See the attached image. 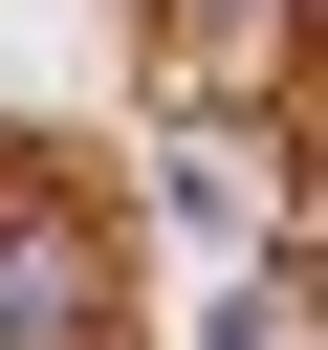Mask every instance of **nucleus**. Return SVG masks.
I'll return each mask as SVG.
<instances>
[{"label": "nucleus", "instance_id": "obj_1", "mask_svg": "<svg viewBox=\"0 0 328 350\" xmlns=\"http://www.w3.org/2000/svg\"><path fill=\"white\" fill-rule=\"evenodd\" d=\"M87 328V219H0V350H66Z\"/></svg>", "mask_w": 328, "mask_h": 350}, {"label": "nucleus", "instance_id": "obj_3", "mask_svg": "<svg viewBox=\"0 0 328 350\" xmlns=\"http://www.w3.org/2000/svg\"><path fill=\"white\" fill-rule=\"evenodd\" d=\"M219 350H284V284H262V306H219Z\"/></svg>", "mask_w": 328, "mask_h": 350}, {"label": "nucleus", "instance_id": "obj_2", "mask_svg": "<svg viewBox=\"0 0 328 350\" xmlns=\"http://www.w3.org/2000/svg\"><path fill=\"white\" fill-rule=\"evenodd\" d=\"M262 22H284V0H175V44H197V66H241Z\"/></svg>", "mask_w": 328, "mask_h": 350}]
</instances>
